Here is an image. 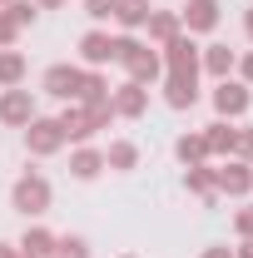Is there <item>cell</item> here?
<instances>
[{
  "instance_id": "obj_27",
  "label": "cell",
  "mask_w": 253,
  "mask_h": 258,
  "mask_svg": "<svg viewBox=\"0 0 253 258\" xmlns=\"http://www.w3.org/2000/svg\"><path fill=\"white\" fill-rule=\"evenodd\" d=\"M114 10H119V0H85V15L90 20H109Z\"/></svg>"
},
{
  "instance_id": "obj_34",
  "label": "cell",
  "mask_w": 253,
  "mask_h": 258,
  "mask_svg": "<svg viewBox=\"0 0 253 258\" xmlns=\"http://www.w3.org/2000/svg\"><path fill=\"white\" fill-rule=\"evenodd\" d=\"M233 258H253V238H243V248H238Z\"/></svg>"
},
{
  "instance_id": "obj_38",
  "label": "cell",
  "mask_w": 253,
  "mask_h": 258,
  "mask_svg": "<svg viewBox=\"0 0 253 258\" xmlns=\"http://www.w3.org/2000/svg\"><path fill=\"white\" fill-rule=\"evenodd\" d=\"M20 258H25V253H20Z\"/></svg>"
},
{
  "instance_id": "obj_26",
  "label": "cell",
  "mask_w": 253,
  "mask_h": 258,
  "mask_svg": "<svg viewBox=\"0 0 253 258\" xmlns=\"http://www.w3.org/2000/svg\"><path fill=\"white\" fill-rule=\"evenodd\" d=\"M5 10H10V20L25 30V25L35 20V10H40V5H35V0H5Z\"/></svg>"
},
{
  "instance_id": "obj_21",
  "label": "cell",
  "mask_w": 253,
  "mask_h": 258,
  "mask_svg": "<svg viewBox=\"0 0 253 258\" xmlns=\"http://www.w3.org/2000/svg\"><path fill=\"white\" fill-rule=\"evenodd\" d=\"M139 164V149L129 144V139H114L109 149H104V169H134Z\"/></svg>"
},
{
  "instance_id": "obj_6",
  "label": "cell",
  "mask_w": 253,
  "mask_h": 258,
  "mask_svg": "<svg viewBox=\"0 0 253 258\" xmlns=\"http://www.w3.org/2000/svg\"><path fill=\"white\" fill-rule=\"evenodd\" d=\"M214 184H219V194H248L253 189V164H243V159H228V164H219L214 169Z\"/></svg>"
},
{
  "instance_id": "obj_25",
  "label": "cell",
  "mask_w": 253,
  "mask_h": 258,
  "mask_svg": "<svg viewBox=\"0 0 253 258\" xmlns=\"http://www.w3.org/2000/svg\"><path fill=\"white\" fill-rule=\"evenodd\" d=\"M50 258H90V243H85L80 233H65V238H55Z\"/></svg>"
},
{
  "instance_id": "obj_16",
  "label": "cell",
  "mask_w": 253,
  "mask_h": 258,
  "mask_svg": "<svg viewBox=\"0 0 253 258\" xmlns=\"http://www.w3.org/2000/svg\"><path fill=\"white\" fill-rule=\"evenodd\" d=\"M15 248H20L25 258H50V248H55V233H50V228H40V224H30V228H25V238H20Z\"/></svg>"
},
{
  "instance_id": "obj_36",
  "label": "cell",
  "mask_w": 253,
  "mask_h": 258,
  "mask_svg": "<svg viewBox=\"0 0 253 258\" xmlns=\"http://www.w3.org/2000/svg\"><path fill=\"white\" fill-rule=\"evenodd\" d=\"M35 5H45V10H55V5H65V0H35Z\"/></svg>"
},
{
  "instance_id": "obj_11",
  "label": "cell",
  "mask_w": 253,
  "mask_h": 258,
  "mask_svg": "<svg viewBox=\"0 0 253 258\" xmlns=\"http://www.w3.org/2000/svg\"><path fill=\"white\" fill-rule=\"evenodd\" d=\"M0 119H5V124H30L35 119L30 90H5V95H0Z\"/></svg>"
},
{
  "instance_id": "obj_20",
  "label": "cell",
  "mask_w": 253,
  "mask_h": 258,
  "mask_svg": "<svg viewBox=\"0 0 253 258\" xmlns=\"http://www.w3.org/2000/svg\"><path fill=\"white\" fill-rule=\"evenodd\" d=\"M174 154H179V159H184V169H189V164H204V159H209V144H204V134H179Z\"/></svg>"
},
{
  "instance_id": "obj_28",
  "label": "cell",
  "mask_w": 253,
  "mask_h": 258,
  "mask_svg": "<svg viewBox=\"0 0 253 258\" xmlns=\"http://www.w3.org/2000/svg\"><path fill=\"white\" fill-rule=\"evenodd\" d=\"M15 35H20V25L10 20V10H0V50H10V45H15Z\"/></svg>"
},
{
  "instance_id": "obj_29",
  "label": "cell",
  "mask_w": 253,
  "mask_h": 258,
  "mask_svg": "<svg viewBox=\"0 0 253 258\" xmlns=\"http://www.w3.org/2000/svg\"><path fill=\"white\" fill-rule=\"evenodd\" d=\"M233 159H253V129H238V144H233Z\"/></svg>"
},
{
  "instance_id": "obj_23",
  "label": "cell",
  "mask_w": 253,
  "mask_h": 258,
  "mask_svg": "<svg viewBox=\"0 0 253 258\" xmlns=\"http://www.w3.org/2000/svg\"><path fill=\"white\" fill-rule=\"evenodd\" d=\"M20 80H25V55H20V50H0V85L15 90Z\"/></svg>"
},
{
  "instance_id": "obj_22",
  "label": "cell",
  "mask_w": 253,
  "mask_h": 258,
  "mask_svg": "<svg viewBox=\"0 0 253 258\" xmlns=\"http://www.w3.org/2000/svg\"><path fill=\"white\" fill-rule=\"evenodd\" d=\"M233 50H228V45H209V50H204V70H209V75H219V80H228V70H233Z\"/></svg>"
},
{
  "instance_id": "obj_31",
  "label": "cell",
  "mask_w": 253,
  "mask_h": 258,
  "mask_svg": "<svg viewBox=\"0 0 253 258\" xmlns=\"http://www.w3.org/2000/svg\"><path fill=\"white\" fill-rule=\"evenodd\" d=\"M238 75H243V85H253V50L243 55V60H238Z\"/></svg>"
},
{
  "instance_id": "obj_9",
  "label": "cell",
  "mask_w": 253,
  "mask_h": 258,
  "mask_svg": "<svg viewBox=\"0 0 253 258\" xmlns=\"http://www.w3.org/2000/svg\"><path fill=\"white\" fill-rule=\"evenodd\" d=\"M214 109H219L223 119H238V114L248 109V85H238V80H219V90H214Z\"/></svg>"
},
{
  "instance_id": "obj_37",
  "label": "cell",
  "mask_w": 253,
  "mask_h": 258,
  "mask_svg": "<svg viewBox=\"0 0 253 258\" xmlns=\"http://www.w3.org/2000/svg\"><path fill=\"white\" fill-rule=\"evenodd\" d=\"M0 5H5V0H0Z\"/></svg>"
},
{
  "instance_id": "obj_14",
  "label": "cell",
  "mask_w": 253,
  "mask_h": 258,
  "mask_svg": "<svg viewBox=\"0 0 253 258\" xmlns=\"http://www.w3.org/2000/svg\"><path fill=\"white\" fill-rule=\"evenodd\" d=\"M179 25H189V35L214 30V25H219V5H214V0H189V10H184Z\"/></svg>"
},
{
  "instance_id": "obj_5",
  "label": "cell",
  "mask_w": 253,
  "mask_h": 258,
  "mask_svg": "<svg viewBox=\"0 0 253 258\" xmlns=\"http://www.w3.org/2000/svg\"><path fill=\"white\" fill-rule=\"evenodd\" d=\"M109 109H114V114H124V119H139V114L149 109V90H144V85H134V80H124L119 90H109Z\"/></svg>"
},
{
  "instance_id": "obj_10",
  "label": "cell",
  "mask_w": 253,
  "mask_h": 258,
  "mask_svg": "<svg viewBox=\"0 0 253 258\" xmlns=\"http://www.w3.org/2000/svg\"><path fill=\"white\" fill-rule=\"evenodd\" d=\"M119 35H109V30H90L85 40H80V55H85V64H109L119 50Z\"/></svg>"
},
{
  "instance_id": "obj_19",
  "label": "cell",
  "mask_w": 253,
  "mask_h": 258,
  "mask_svg": "<svg viewBox=\"0 0 253 258\" xmlns=\"http://www.w3.org/2000/svg\"><path fill=\"white\" fill-rule=\"evenodd\" d=\"M99 99H109V85L99 80L95 70H80V90H75V104H99Z\"/></svg>"
},
{
  "instance_id": "obj_35",
  "label": "cell",
  "mask_w": 253,
  "mask_h": 258,
  "mask_svg": "<svg viewBox=\"0 0 253 258\" xmlns=\"http://www.w3.org/2000/svg\"><path fill=\"white\" fill-rule=\"evenodd\" d=\"M243 30H248V40H253V5L243 10Z\"/></svg>"
},
{
  "instance_id": "obj_32",
  "label": "cell",
  "mask_w": 253,
  "mask_h": 258,
  "mask_svg": "<svg viewBox=\"0 0 253 258\" xmlns=\"http://www.w3.org/2000/svg\"><path fill=\"white\" fill-rule=\"evenodd\" d=\"M204 258H233V248H204Z\"/></svg>"
},
{
  "instance_id": "obj_24",
  "label": "cell",
  "mask_w": 253,
  "mask_h": 258,
  "mask_svg": "<svg viewBox=\"0 0 253 258\" xmlns=\"http://www.w3.org/2000/svg\"><path fill=\"white\" fill-rule=\"evenodd\" d=\"M114 20H119L124 30H139V25L149 20V5H144V0H119V10H114Z\"/></svg>"
},
{
  "instance_id": "obj_1",
  "label": "cell",
  "mask_w": 253,
  "mask_h": 258,
  "mask_svg": "<svg viewBox=\"0 0 253 258\" xmlns=\"http://www.w3.org/2000/svg\"><path fill=\"white\" fill-rule=\"evenodd\" d=\"M114 50H119L114 60L129 70V80H134V85H149V80L164 75V60H159V50H149V45H139V40L119 35V45H114Z\"/></svg>"
},
{
  "instance_id": "obj_7",
  "label": "cell",
  "mask_w": 253,
  "mask_h": 258,
  "mask_svg": "<svg viewBox=\"0 0 253 258\" xmlns=\"http://www.w3.org/2000/svg\"><path fill=\"white\" fill-rule=\"evenodd\" d=\"M159 60L169 64V70H189V75H199V45H194V35H174L169 45H164V55Z\"/></svg>"
},
{
  "instance_id": "obj_8",
  "label": "cell",
  "mask_w": 253,
  "mask_h": 258,
  "mask_svg": "<svg viewBox=\"0 0 253 258\" xmlns=\"http://www.w3.org/2000/svg\"><path fill=\"white\" fill-rule=\"evenodd\" d=\"M164 99H169L174 109H189L194 99H199V75H189V70H169V80H164Z\"/></svg>"
},
{
  "instance_id": "obj_17",
  "label": "cell",
  "mask_w": 253,
  "mask_h": 258,
  "mask_svg": "<svg viewBox=\"0 0 253 258\" xmlns=\"http://www.w3.org/2000/svg\"><path fill=\"white\" fill-rule=\"evenodd\" d=\"M144 25H149V40H159V45H169V40H174V35L184 30V25H179V15H174V10H149V20H144Z\"/></svg>"
},
{
  "instance_id": "obj_4",
  "label": "cell",
  "mask_w": 253,
  "mask_h": 258,
  "mask_svg": "<svg viewBox=\"0 0 253 258\" xmlns=\"http://www.w3.org/2000/svg\"><path fill=\"white\" fill-rule=\"evenodd\" d=\"M25 144H30V154H55V149L65 144L60 119H40V114H35L30 124H25Z\"/></svg>"
},
{
  "instance_id": "obj_30",
  "label": "cell",
  "mask_w": 253,
  "mask_h": 258,
  "mask_svg": "<svg viewBox=\"0 0 253 258\" xmlns=\"http://www.w3.org/2000/svg\"><path fill=\"white\" fill-rule=\"evenodd\" d=\"M233 228H238L243 238H253V204H243V209L233 214Z\"/></svg>"
},
{
  "instance_id": "obj_33",
  "label": "cell",
  "mask_w": 253,
  "mask_h": 258,
  "mask_svg": "<svg viewBox=\"0 0 253 258\" xmlns=\"http://www.w3.org/2000/svg\"><path fill=\"white\" fill-rule=\"evenodd\" d=\"M0 258H20V248L15 243H0Z\"/></svg>"
},
{
  "instance_id": "obj_18",
  "label": "cell",
  "mask_w": 253,
  "mask_h": 258,
  "mask_svg": "<svg viewBox=\"0 0 253 258\" xmlns=\"http://www.w3.org/2000/svg\"><path fill=\"white\" fill-rule=\"evenodd\" d=\"M99 169H104V149H75L70 154V174L75 179H99Z\"/></svg>"
},
{
  "instance_id": "obj_13",
  "label": "cell",
  "mask_w": 253,
  "mask_h": 258,
  "mask_svg": "<svg viewBox=\"0 0 253 258\" xmlns=\"http://www.w3.org/2000/svg\"><path fill=\"white\" fill-rule=\"evenodd\" d=\"M204 144H209V154H228V159H233V144H238V124H233V119H214V124L204 129Z\"/></svg>"
},
{
  "instance_id": "obj_12",
  "label": "cell",
  "mask_w": 253,
  "mask_h": 258,
  "mask_svg": "<svg viewBox=\"0 0 253 258\" xmlns=\"http://www.w3.org/2000/svg\"><path fill=\"white\" fill-rule=\"evenodd\" d=\"M75 90H80V70H75V64H50V70H45V95L75 99Z\"/></svg>"
},
{
  "instance_id": "obj_2",
  "label": "cell",
  "mask_w": 253,
  "mask_h": 258,
  "mask_svg": "<svg viewBox=\"0 0 253 258\" xmlns=\"http://www.w3.org/2000/svg\"><path fill=\"white\" fill-rule=\"evenodd\" d=\"M109 119H114L109 99H99V104H70V109L60 114V129H65V139H75V144H80V139H90L95 129H104Z\"/></svg>"
},
{
  "instance_id": "obj_15",
  "label": "cell",
  "mask_w": 253,
  "mask_h": 258,
  "mask_svg": "<svg viewBox=\"0 0 253 258\" xmlns=\"http://www.w3.org/2000/svg\"><path fill=\"white\" fill-rule=\"evenodd\" d=\"M184 189H189V194H199L204 204H214V199H219L214 169H204V164H189V169H184Z\"/></svg>"
},
{
  "instance_id": "obj_3",
  "label": "cell",
  "mask_w": 253,
  "mask_h": 258,
  "mask_svg": "<svg viewBox=\"0 0 253 258\" xmlns=\"http://www.w3.org/2000/svg\"><path fill=\"white\" fill-rule=\"evenodd\" d=\"M10 204H15L25 219H35V214H45V209H50V184H45L40 174H25V179H15Z\"/></svg>"
}]
</instances>
